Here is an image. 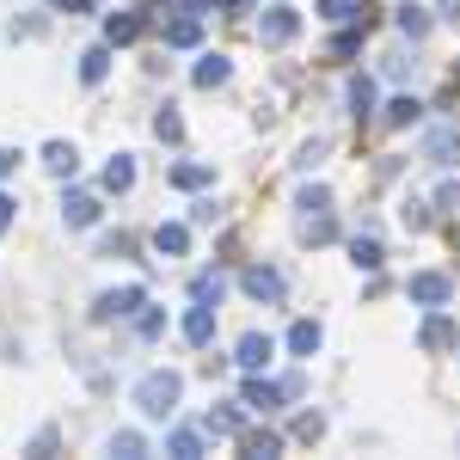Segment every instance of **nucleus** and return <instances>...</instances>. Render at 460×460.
Returning <instances> with one entry per match:
<instances>
[{
	"instance_id": "f704fd0d",
	"label": "nucleus",
	"mask_w": 460,
	"mask_h": 460,
	"mask_svg": "<svg viewBox=\"0 0 460 460\" xmlns=\"http://www.w3.org/2000/svg\"><path fill=\"white\" fill-rule=\"evenodd\" d=\"M136 332H142V338H160V332H166V319H160V314H142V319H136Z\"/></svg>"
},
{
	"instance_id": "4c0bfd02",
	"label": "nucleus",
	"mask_w": 460,
	"mask_h": 460,
	"mask_svg": "<svg viewBox=\"0 0 460 460\" xmlns=\"http://www.w3.org/2000/svg\"><path fill=\"white\" fill-rule=\"evenodd\" d=\"M6 172H19V147H0V178Z\"/></svg>"
},
{
	"instance_id": "7c9ffc66",
	"label": "nucleus",
	"mask_w": 460,
	"mask_h": 460,
	"mask_svg": "<svg viewBox=\"0 0 460 460\" xmlns=\"http://www.w3.org/2000/svg\"><path fill=\"white\" fill-rule=\"evenodd\" d=\"M325 154H332V142H325V136H314V142H301V160H295V166H301V172H314Z\"/></svg>"
},
{
	"instance_id": "20e7f679",
	"label": "nucleus",
	"mask_w": 460,
	"mask_h": 460,
	"mask_svg": "<svg viewBox=\"0 0 460 460\" xmlns=\"http://www.w3.org/2000/svg\"><path fill=\"white\" fill-rule=\"evenodd\" d=\"M295 31H301V13H288L283 0L258 19V43H270V49H283V43H295Z\"/></svg>"
},
{
	"instance_id": "ddd939ff",
	"label": "nucleus",
	"mask_w": 460,
	"mask_h": 460,
	"mask_svg": "<svg viewBox=\"0 0 460 460\" xmlns=\"http://www.w3.org/2000/svg\"><path fill=\"white\" fill-rule=\"evenodd\" d=\"M393 19H399V31L411 37V43H424V37H429V13H424V6H411V0H399Z\"/></svg>"
},
{
	"instance_id": "0eeeda50",
	"label": "nucleus",
	"mask_w": 460,
	"mask_h": 460,
	"mask_svg": "<svg viewBox=\"0 0 460 460\" xmlns=\"http://www.w3.org/2000/svg\"><path fill=\"white\" fill-rule=\"evenodd\" d=\"M270 350H277V344H270L264 332H246V338H240V350H234V362H240L246 375H258V368L270 362Z\"/></svg>"
},
{
	"instance_id": "6ab92c4d",
	"label": "nucleus",
	"mask_w": 460,
	"mask_h": 460,
	"mask_svg": "<svg viewBox=\"0 0 460 460\" xmlns=\"http://www.w3.org/2000/svg\"><path fill=\"white\" fill-rule=\"evenodd\" d=\"M105 37H111V43H136V37H142V13H111Z\"/></svg>"
},
{
	"instance_id": "c85d7f7f",
	"label": "nucleus",
	"mask_w": 460,
	"mask_h": 460,
	"mask_svg": "<svg viewBox=\"0 0 460 460\" xmlns=\"http://www.w3.org/2000/svg\"><path fill=\"white\" fill-rule=\"evenodd\" d=\"M166 43H172V49H190V43H197V13L178 19V25H166Z\"/></svg>"
},
{
	"instance_id": "423d86ee",
	"label": "nucleus",
	"mask_w": 460,
	"mask_h": 460,
	"mask_svg": "<svg viewBox=\"0 0 460 460\" xmlns=\"http://www.w3.org/2000/svg\"><path fill=\"white\" fill-rule=\"evenodd\" d=\"M246 295H252V301H283V270L252 264V270H246Z\"/></svg>"
},
{
	"instance_id": "2eb2a0df",
	"label": "nucleus",
	"mask_w": 460,
	"mask_h": 460,
	"mask_svg": "<svg viewBox=\"0 0 460 460\" xmlns=\"http://www.w3.org/2000/svg\"><path fill=\"white\" fill-rule=\"evenodd\" d=\"M240 405H246V399L215 405V411H209V436H240V424H246V418H240Z\"/></svg>"
},
{
	"instance_id": "4468645a",
	"label": "nucleus",
	"mask_w": 460,
	"mask_h": 460,
	"mask_svg": "<svg viewBox=\"0 0 460 460\" xmlns=\"http://www.w3.org/2000/svg\"><path fill=\"white\" fill-rule=\"evenodd\" d=\"M381 258H387V252H381L375 234H356V240H350V264H356V270H381Z\"/></svg>"
},
{
	"instance_id": "c756f323",
	"label": "nucleus",
	"mask_w": 460,
	"mask_h": 460,
	"mask_svg": "<svg viewBox=\"0 0 460 460\" xmlns=\"http://www.w3.org/2000/svg\"><path fill=\"white\" fill-rule=\"evenodd\" d=\"M399 221H405L411 234H424V227H429V203H418V197H405V209H399Z\"/></svg>"
},
{
	"instance_id": "2f4dec72",
	"label": "nucleus",
	"mask_w": 460,
	"mask_h": 460,
	"mask_svg": "<svg viewBox=\"0 0 460 460\" xmlns=\"http://www.w3.org/2000/svg\"><path fill=\"white\" fill-rule=\"evenodd\" d=\"M166 448H172V455H203V436H197V429H172Z\"/></svg>"
},
{
	"instance_id": "1a4fd4ad",
	"label": "nucleus",
	"mask_w": 460,
	"mask_h": 460,
	"mask_svg": "<svg viewBox=\"0 0 460 460\" xmlns=\"http://www.w3.org/2000/svg\"><path fill=\"white\" fill-rule=\"evenodd\" d=\"M418 344H424V350H448V344H455V319H448V314H429L424 325H418Z\"/></svg>"
},
{
	"instance_id": "58836bf2",
	"label": "nucleus",
	"mask_w": 460,
	"mask_h": 460,
	"mask_svg": "<svg viewBox=\"0 0 460 460\" xmlns=\"http://www.w3.org/2000/svg\"><path fill=\"white\" fill-rule=\"evenodd\" d=\"M13 209H19V203H13V197H6V190H0V234H6V227H13Z\"/></svg>"
},
{
	"instance_id": "f03ea898",
	"label": "nucleus",
	"mask_w": 460,
	"mask_h": 460,
	"mask_svg": "<svg viewBox=\"0 0 460 460\" xmlns=\"http://www.w3.org/2000/svg\"><path fill=\"white\" fill-rule=\"evenodd\" d=\"M142 307H147V288L129 283V288H111V295H99V301H93V319L105 325V319H129V314H142Z\"/></svg>"
},
{
	"instance_id": "393cba45",
	"label": "nucleus",
	"mask_w": 460,
	"mask_h": 460,
	"mask_svg": "<svg viewBox=\"0 0 460 460\" xmlns=\"http://www.w3.org/2000/svg\"><path fill=\"white\" fill-rule=\"evenodd\" d=\"M240 448H246V455H277L283 436H277V429H240Z\"/></svg>"
},
{
	"instance_id": "39448f33",
	"label": "nucleus",
	"mask_w": 460,
	"mask_h": 460,
	"mask_svg": "<svg viewBox=\"0 0 460 460\" xmlns=\"http://www.w3.org/2000/svg\"><path fill=\"white\" fill-rule=\"evenodd\" d=\"M405 295H411V301H424V307H442V301L455 295V283H448L442 270H418V277L405 283Z\"/></svg>"
},
{
	"instance_id": "473e14b6",
	"label": "nucleus",
	"mask_w": 460,
	"mask_h": 460,
	"mask_svg": "<svg viewBox=\"0 0 460 460\" xmlns=\"http://www.w3.org/2000/svg\"><path fill=\"white\" fill-rule=\"evenodd\" d=\"M147 442L142 436H136V429H117V436H111V455H142Z\"/></svg>"
},
{
	"instance_id": "bb28decb",
	"label": "nucleus",
	"mask_w": 460,
	"mask_h": 460,
	"mask_svg": "<svg viewBox=\"0 0 460 460\" xmlns=\"http://www.w3.org/2000/svg\"><path fill=\"white\" fill-rule=\"evenodd\" d=\"M209 178H215V166H172V184H178V190H203Z\"/></svg>"
},
{
	"instance_id": "cd10ccee",
	"label": "nucleus",
	"mask_w": 460,
	"mask_h": 460,
	"mask_svg": "<svg viewBox=\"0 0 460 460\" xmlns=\"http://www.w3.org/2000/svg\"><path fill=\"white\" fill-rule=\"evenodd\" d=\"M154 136H160V142H184V123H178V111H172V105L154 117Z\"/></svg>"
},
{
	"instance_id": "dca6fc26",
	"label": "nucleus",
	"mask_w": 460,
	"mask_h": 460,
	"mask_svg": "<svg viewBox=\"0 0 460 460\" xmlns=\"http://www.w3.org/2000/svg\"><path fill=\"white\" fill-rule=\"evenodd\" d=\"M184 338H190V344H209V338H215V307L197 301V307L184 314Z\"/></svg>"
},
{
	"instance_id": "6e6552de",
	"label": "nucleus",
	"mask_w": 460,
	"mask_h": 460,
	"mask_svg": "<svg viewBox=\"0 0 460 460\" xmlns=\"http://www.w3.org/2000/svg\"><path fill=\"white\" fill-rule=\"evenodd\" d=\"M62 221H68V227H93V221H99V197L68 190V197H62Z\"/></svg>"
},
{
	"instance_id": "b1692460",
	"label": "nucleus",
	"mask_w": 460,
	"mask_h": 460,
	"mask_svg": "<svg viewBox=\"0 0 460 460\" xmlns=\"http://www.w3.org/2000/svg\"><path fill=\"white\" fill-rule=\"evenodd\" d=\"M295 209H301V221H307V215H332V190H325V184H307V190L295 197Z\"/></svg>"
},
{
	"instance_id": "aec40b11",
	"label": "nucleus",
	"mask_w": 460,
	"mask_h": 460,
	"mask_svg": "<svg viewBox=\"0 0 460 460\" xmlns=\"http://www.w3.org/2000/svg\"><path fill=\"white\" fill-rule=\"evenodd\" d=\"M418 117H424V105H418V99H393V105L381 111V123H387V129H411Z\"/></svg>"
},
{
	"instance_id": "a878e982",
	"label": "nucleus",
	"mask_w": 460,
	"mask_h": 460,
	"mask_svg": "<svg viewBox=\"0 0 460 460\" xmlns=\"http://www.w3.org/2000/svg\"><path fill=\"white\" fill-rule=\"evenodd\" d=\"M105 68H111V49H105V43L80 56V80H86V86H99V80H105Z\"/></svg>"
},
{
	"instance_id": "9b49d317",
	"label": "nucleus",
	"mask_w": 460,
	"mask_h": 460,
	"mask_svg": "<svg viewBox=\"0 0 460 460\" xmlns=\"http://www.w3.org/2000/svg\"><path fill=\"white\" fill-rule=\"evenodd\" d=\"M288 393H283V381H246V405L252 411H277Z\"/></svg>"
},
{
	"instance_id": "7ed1b4c3",
	"label": "nucleus",
	"mask_w": 460,
	"mask_h": 460,
	"mask_svg": "<svg viewBox=\"0 0 460 460\" xmlns=\"http://www.w3.org/2000/svg\"><path fill=\"white\" fill-rule=\"evenodd\" d=\"M424 160H429V166H442V172L460 166V123H436V129H429V136H424Z\"/></svg>"
},
{
	"instance_id": "e433bc0d",
	"label": "nucleus",
	"mask_w": 460,
	"mask_h": 460,
	"mask_svg": "<svg viewBox=\"0 0 460 460\" xmlns=\"http://www.w3.org/2000/svg\"><path fill=\"white\" fill-rule=\"evenodd\" d=\"M295 429H301V436H307V442H314L319 429H325V418H319V411H307V418H301V424H295Z\"/></svg>"
},
{
	"instance_id": "f8f14e48",
	"label": "nucleus",
	"mask_w": 460,
	"mask_h": 460,
	"mask_svg": "<svg viewBox=\"0 0 460 460\" xmlns=\"http://www.w3.org/2000/svg\"><path fill=\"white\" fill-rule=\"evenodd\" d=\"M43 166H49L56 178H74V172H80V154H74V142H49V147H43Z\"/></svg>"
},
{
	"instance_id": "5701e85b",
	"label": "nucleus",
	"mask_w": 460,
	"mask_h": 460,
	"mask_svg": "<svg viewBox=\"0 0 460 460\" xmlns=\"http://www.w3.org/2000/svg\"><path fill=\"white\" fill-rule=\"evenodd\" d=\"M129 184H136V160H129V154H117V160L105 166V190H117V197H123Z\"/></svg>"
},
{
	"instance_id": "9d476101",
	"label": "nucleus",
	"mask_w": 460,
	"mask_h": 460,
	"mask_svg": "<svg viewBox=\"0 0 460 460\" xmlns=\"http://www.w3.org/2000/svg\"><path fill=\"white\" fill-rule=\"evenodd\" d=\"M344 99H350V117H356V123H368V117H375V80H368V74H356Z\"/></svg>"
},
{
	"instance_id": "f257e3e1",
	"label": "nucleus",
	"mask_w": 460,
	"mask_h": 460,
	"mask_svg": "<svg viewBox=\"0 0 460 460\" xmlns=\"http://www.w3.org/2000/svg\"><path fill=\"white\" fill-rule=\"evenodd\" d=\"M178 393H184V381H178L172 368H154V375L136 381V411H142V418H172Z\"/></svg>"
},
{
	"instance_id": "4be33fe9",
	"label": "nucleus",
	"mask_w": 460,
	"mask_h": 460,
	"mask_svg": "<svg viewBox=\"0 0 460 460\" xmlns=\"http://www.w3.org/2000/svg\"><path fill=\"white\" fill-rule=\"evenodd\" d=\"M319 338H325V332H319V319H301V325L288 332V350H295V356H314Z\"/></svg>"
},
{
	"instance_id": "72a5a7b5",
	"label": "nucleus",
	"mask_w": 460,
	"mask_h": 460,
	"mask_svg": "<svg viewBox=\"0 0 460 460\" xmlns=\"http://www.w3.org/2000/svg\"><path fill=\"white\" fill-rule=\"evenodd\" d=\"M387 74H393V80H405V74H418V62H411L405 49H393V56H387Z\"/></svg>"
},
{
	"instance_id": "ea45409f",
	"label": "nucleus",
	"mask_w": 460,
	"mask_h": 460,
	"mask_svg": "<svg viewBox=\"0 0 460 460\" xmlns=\"http://www.w3.org/2000/svg\"><path fill=\"white\" fill-rule=\"evenodd\" d=\"M442 6V19H460V0H436Z\"/></svg>"
},
{
	"instance_id": "a211bd4d",
	"label": "nucleus",
	"mask_w": 460,
	"mask_h": 460,
	"mask_svg": "<svg viewBox=\"0 0 460 460\" xmlns=\"http://www.w3.org/2000/svg\"><path fill=\"white\" fill-rule=\"evenodd\" d=\"M154 246L166 252V258H184V252H190V227H184V221H166V227L154 234Z\"/></svg>"
},
{
	"instance_id": "c9c22d12",
	"label": "nucleus",
	"mask_w": 460,
	"mask_h": 460,
	"mask_svg": "<svg viewBox=\"0 0 460 460\" xmlns=\"http://www.w3.org/2000/svg\"><path fill=\"white\" fill-rule=\"evenodd\" d=\"M350 13V0H319V19H344Z\"/></svg>"
},
{
	"instance_id": "412c9836",
	"label": "nucleus",
	"mask_w": 460,
	"mask_h": 460,
	"mask_svg": "<svg viewBox=\"0 0 460 460\" xmlns=\"http://www.w3.org/2000/svg\"><path fill=\"white\" fill-rule=\"evenodd\" d=\"M190 295H197L203 307H215V301L227 295V277H221V270H197V283H190Z\"/></svg>"
},
{
	"instance_id": "f3484780",
	"label": "nucleus",
	"mask_w": 460,
	"mask_h": 460,
	"mask_svg": "<svg viewBox=\"0 0 460 460\" xmlns=\"http://www.w3.org/2000/svg\"><path fill=\"white\" fill-rule=\"evenodd\" d=\"M227 74H234V62H227V56H203V62H197V74H190V80H197V86H203V93H209V86H227Z\"/></svg>"
}]
</instances>
